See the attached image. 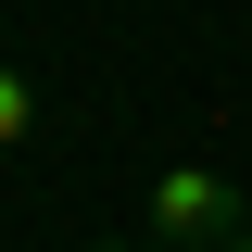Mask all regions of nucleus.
Instances as JSON below:
<instances>
[{
	"label": "nucleus",
	"instance_id": "obj_2",
	"mask_svg": "<svg viewBox=\"0 0 252 252\" xmlns=\"http://www.w3.org/2000/svg\"><path fill=\"white\" fill-rule=\"evenodd\" d=\"M26 139H38V76H26V63H0V164L26 152Z\"/></svg>",
	"mask_w": 252,
	"mask_h": 252
},
{
	"label": "nucleus",
	"instance_id": "obj_3",
	"mask_svg": "<svg viewBox=\"0 0 252 252\" xmlns=\"http://www.w3.org/2000/svg\"><path fill=\"white\" fill-rule=\"evenodd\" d=\"M89 252H164V240H89Z\"/></svg>",
	"mask_w": 252,
	"mask_h": 252
},
{
	"label": "nucleus",
	"instance_id": "obj_1",
	"mask_svg": "<svg viewBox=\"0 0 252 252\" xmlns=\"http://www.w3.org/2000/svg\"><path fill=\"white\" fill-rule=\"evenodd\" d=\"M240 227H252V189H227L215 164H164L152 177V240L164 252H227Z\"/></svg>",
	"mask_w": 252,
	"mask_h": 252
},
{
	"label": "nucleus",
	"instance_id": "obj_4",
	"mask_svg": "<svg viewBox=\"0 0 252 252\" xmlns=\"http://www.w3.org/2000/svg\"><path fill=\"white\" fill-rule=\"evenodd\" d=\"M227 252H252V227H240V240H227Z\"/></svg>",
	"mask_w": 252,
	"mask_h": 252
}]
</instances>
